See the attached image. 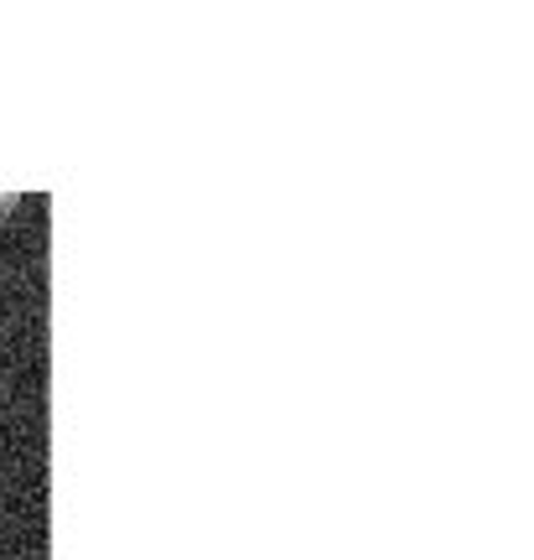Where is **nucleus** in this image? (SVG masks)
<instances>
[{
  "label": "nucleus",
  "instance_id": "f257e3e1",
  "mask_svg": "<svg viewBox=\"0 0 534 560\" xmlns=\"http://www.w3.org/2000/svg\"><path fill=\"white\" fill-rule=\"evenodd\" d=\"M11 208H16V192H0V219H5Z\"/></svg>",
  "mask_w": 534,
  "mask_h": 560
}]
</instances>
